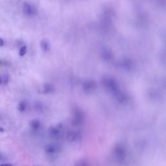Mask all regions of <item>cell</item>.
<instances>
[{
    "mask_svg": "<svg viewBox=\"0 0 166 166\" xmlns=\"http://www.w3.org/2000/svg\"><path fill=\"white\" fill-rule=\"evenodd\" d=\"M65 137L67 141L70 143L79 142L82 138V134L79 131H75V130L67 131L65 134Z\"/></svg>",
    "mask_w": 166,
    "mask_h": 166,
    "instance_id": "cell-6",
    "label": "cell"
},
{
    "mask_svg": "<svg viewBox=\"0 0 166 166\" xmlns=\"http://www.w3.org/2000/svg\"><path fill=\"white\" fill-rule=\"evenodd\" d=\"M3 61L0 60V65H3Z\"/></svg>",
    "mask_w": 166,
    "mask_h": 166,
    "instance_id": "cell-19",
    "label": "cell"
},
{
    "mask_svg": "<svg viewBox=\"0 0 166 166\" xmlns=\"http://www.w3.org/2000/svg\"><path fill=\"white\" fill-rule=\"evenodd\" d=\"M4 45V42H3V40L2 38H0V47H2Z\"/></svg>",
    "mask_w": 166,
    "mask_h": 166,
    "instance_id": "cell-14",
    "label": "cell"
},
{
    "mask_svg": "<svg viewBox=\"0 0 166 166\" xmlns=\"http://www.w3.org/2000/svg\"><path fill=\"white\" fill-rule=\"evenodd\" d=\"M30 127L32 128L33 131H37L41 128V122L39 121L38 119H33L32 121H31L29 123Z\"/></svg>",
    "mask_w": 166,
    "mask_h": 166,
    "instance_id": "cell-9",
    "label": "cell"
},
{
    "mask_svg": "<svg viewBox=\"0 0 166 166\" xmlns=\"http://www.w3.org/2000/svg\"><path fill=\"white\" fill-rule=\"evenodd\" d=\"M3 82V80L2 79V78L0 77V84H2V83Z\"/></svg>",
    "mask_w": 166,
    "mask_h": 166,
    "instance_id": "cell-18",
    "label": "cell"
},
{
    "mask_svg": "<svg viewBox=\"0 0 166 166\" xmlns=\"http://www.w3.org/2000/svg\"><path fill=\"white\" fill-rule=\"evenodd\" d=\"M48 132L49 136L51 138L55 139H59L64 135L63 126L61 124H58L51 126L49 128Z\"/></svg>",
    "mask_w": 166,
    "mask_h": 166,
    "instance_id": "cell-5",
    "label": "cell"
},
{
    "mask_svg": "<svg viewBox=\"0 0 166 166\" xmlns=\"http://www.w3.org/2000/svg\"><path fill=\"white\" fill-rule=\"evenodd\" d=\"M101 85L104 89L111 93L112 96L121 90L119 83L111 77H104L101 80Z\"/></svg>",
    "mask_w": 166,
    "mask_h": 166,
    "instance_id": "cell-2",
    "label": "cell"
},
{
    "mask_svg": "<svg viewBox=\"0 0 166 166\" xmlns=\"http://www.w3.org/2000/svg\"><path fill=\"white\" fill-rule=\"evenodd\" d=\"M55 88L53 85L50 84H46L43 86L42 88V92L45 94H49V93H52L55 92Z\"/></svg>",
    "mask_w": 166,
    "mask_h": 166,
    "instance_id": "cell-10",
    "label": "cell"
},
{
    "mask_svg": "<svg viewBox=\"0 0 166 166\" xmlns=\"http://www.w3.org/2000/svg\"><path fill=\"white\" fill-rule=\"evenodd\" d=\"M112 154L117 163L119 164H124L128 157V150L126 145L123 143H116L113 148Z\"/></svg>",
    "mask_w": 166,
    "mask_h": 166,
    "instance_id": "cell-1",
    "label": "cell"
},
{
    "mask_svg": "<svg viewBox=\"0 0 166 166\" xmlns=\"http://www.w3.org/2000/svg\"><path fill=\"white\" fill-rule=\"evenodd\" d=\"M0 166H13L10 164H2Z\"/></svg>",
    "mask_w": 166,
    "mask_h": 166,
    "instance_id": "cell-15",
    "label": "cell"
},
{
    "mask_svg": "<svg viewBox=\"0 0 166 166\" xmlns=\"http://www.w3.org/2000/svg\"><path fill=\"white\" fill-rule=\"evenodd\" d=\"M113 96L114 97L115 100L120 105H126L128 103L129 96L126 92L122 90L121 89Z\"/></svg>",
    "mask_w": 166,
    "mask_h": 166,
    "instance_id": "cell-8",
    "label": "cell"
},
{
    "mask_svg": "<svg viewBox=\"0 0 166 166\" xmlns=\"http://www.w3.org/2000/svg\"><path fill=\"white\" fill-rule=\"evenodd\" d=\"M26 52H27V48H26L25 46H23L21 48L20 50V52H19V54H20V56H22L23 55H25Z\"/></svg>",
    "mask_w": 166,
    "mask_h": 166,
    "instance_id": "cell-13",
    "label": "cell"
},
{
    "mask_svg": "<svg viewBox=\"0 0 166 166\" xmlns=\"http://www.w3.org/2000/svg\"><path fill=\"white\" fill-rule=\"evenodd\" d=\"M27 108V103L25 101H20L18 104V109L20 112H23L26 110V109Z\"/></svg>",
    "mask_w": 166,
    "mask_h": 166,
    "instance_id": "cell-11",
    "label": "cell"
},
{
    "mask_svg": "<svg viewBox=\"0 0 166 166\" xmlns=\"http://www.w3.org/2000/svg\"><path fill=\"white\" fill-rule=\"evenodd\" d=\"M85 122V116L82 110L79 108H74L72 112L71 124L74 127H80Z\"/></svg>",
    "mask_w": 166,
    "mask_h": 166,
    "instance_id": "cell-3",
    "label": "cell"
},
{
    "mask_svg": "<svg viewBox=\"0 0 166 166\" xmlns=\"http://www.w3.org/2000/svg\"><path fill=\"white\" fill-rule=\"evenodd\" d=\"M97 88V85L96 81L93 80H86L82 83V89L86 93H92L94 92Z\"/></svg>",
    "mask_w": 166,
    "mask_h": 166,
    "instance_id": "cell-7",
    "label": "cell"
},
{
    "mask_svg": "<svg viewBox=\"0 0 166 166\" xmlns=\"http://www.w3.org/2000/svg\"><path fill=\"white\" fill-rule=\"evenodd\" d=\"M62 147L59 143H50L47 144L44 148L45 153L49 157H54L61 152Z\"/></svg>",
    "mask_w": 166,
    "mask_h": 166,
    "instance_id": "cell-4",
    "label": "cell"
},
{
    "mask_svg": "<svg viewBox=\"0 0 166 166\" xmlns=\"http://www.w3.org/2000/svg\"><path fill=\"white\" fill-rule=\"evenodd\" d=\"M74 166H90V164L87 160L81 159L77 161Z\"/></svg>",
    "mask_w": 166,
    "mask_h": 166,
    "instance_id": "cell-12",
    "label": "cell"
},
{
    "mask_svg": "<svg viewBox=\"0 0 166 166\" xmlns=\"http://www.w3.org/2000/svg\"><path fill=\"white\" fill-rule=\"evenodd\" d=\"M3 156L2 153H0V160H3Z\"/></svg>",
    "mask_w": 166,
    "mask_h": 166,
    "instance_id": "cell-16",
    "label": "cell"
},
{
    "mask_svg": "<svg viewBox=\"0 0 166 166\" xmlns=\"http://www.w3.org/2000/svg\"><path fill=\"white\" fill-rule=\"evenodd\" d=\"M4 132V129L2 127H0V132Z\"/></svg>",
    "mask_w": 166,
    "mask_h": 166,
    "instance_id": "cell-17",
    "label": "cell"
}]
</instances>
